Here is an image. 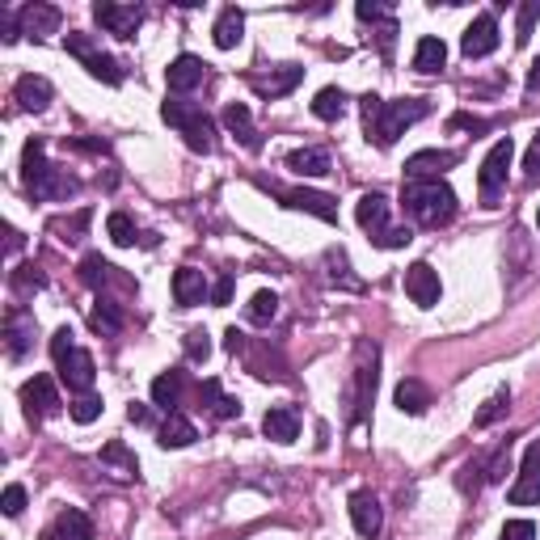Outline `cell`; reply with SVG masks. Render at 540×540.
<instances>
[{
	"instance_id": "obj_5",
	"label": "cell",
	"mask_w": 540,
	"mask_h": 540,
	"mask_svg": "<svg viewBox=\"0 0 540 540\" xmlns=\"http://www.w3.org/2000/svg\"><path fill=\"white\" fill-rule=\"evenodd\" d=\"M63 47H68V55H76V60L85 63L89 76H98V81H106V85H123V68H119L106 51L93 47L85 34H68L63 38Z\"/></svg>"
},
{
	"instance_id": "obj_46",
	"label": "cell",
	"mask_w": 540,
	"mask_h": 540,
	"mask_svg": "<svg viewBox=\"0 0 540 540\" xmlns=\"http://www.w3.org/2000/svg\"><path fill=\"white\" fill-rule=\"evenodd\" d=\"M410 241H414V233H410V228H384V233L376 236V246H381V249H405Z\"/></svg>"
},
{
	"instance_id": "obj_50",
	"label": "cell",
	"mask_w": 540,
	"mask_h": 540,
	"mask_svg": "<svg viewBox=\"0 0 540 540\" xmlns=\"http://www.w3.org/2000/svg\"><path fill=\"white\" fill-rule=\"evenodd\" d=\"M524 169H528V178H532V182H540V135H536V140H532L528 157H524Z\"/></svg>"
},
{
	"instance_id": "obj_40",
	"label": "cell",
	"mask_w": 540,
	"mask_h": 540,
	"mask_svg": "<svg viewBox=\"0 0 540 540\" xmlns=\"http://www.w3.org/2000/svg\"><path fill=\"white\" fill-rule=\"evenodd\" d=\"M0 511H5L9 519L22 516V511H25V486H17V481L5 486V494H0Z\"/></svg>"
},
{
	"instance_id": "obj_30",
	"label": "cell",
	"mask_w": 540,
	"mask_h": 540,
	"mask_svg": "<svg viewBox=\"0 0 540 540\" xmlns=\"http://www.w3.org/2000/svg\"><path fill=\"white\" fill-rule=\"evenodd\" d=\"M427 405H430V393H427V384L422 381L410 376V381L397 384V410H401V414H422Z\"/></svg>"
},
{
	"instance_id": "obj_39",
	"label": "cell",
	"mask_w": 540,
	"mask_h": 540,
	"mask_svg": "<svg viewBox=\"0 0 540 540\" xmlns=\"http://www.w3.org/2000/svg\"><path fill=\"white\" fill-rule=\"evenodd\" d=\"M540 22V0H528V5H519V22H516V43L524 47L532 38V30H536Z\"/></svg>"
},
{
	"instance_id": "obj_49",
	"label": "cell",
	"mask_w": 540,
	"mask_h": 540,
	"mask_svg": "<svg viewBox=\"0 0 540 540\" xmlns=\"http://www.w3.org/2000/svg\"><path fill=\"white\" fill-rule=\"evenodd\" d=\"M220 381H203L198 384V401H203V410H216V401H220Z\"/></svg>"
},
{
	"instance_id": "obj_45",
	"label": "cell",
	"mask_w": 540,
	"mask_h": 540,
	"mask_svg": "<svg viewBox=\"0 0 540 540\" xmlns=\"http://www.w3.org/2000/svg\"><path fill=\"white\" fill-rule=\"evenodd\" d=\"M72 338H76L72 325H63V330H55V338H51V355H55V363H60L63 355H72V351H76Z\"/></svg>"
},
{
	"instance_id": "obj_51",
	"label": "cell",
	"mask_w": 540,
	"mask_h": 540,
	"mask_svg": "<svg viewBox=\"0 0 540 540\" xmlns=\"http://www.w3.org/2000/svg\"><path fill=\"white\" fill-rule=\"evenodd\" d=\"M127 418H131L135 427H148V418H152V414H148V405H131V410H127Z\"/></svg>"
},
{
	"instance_id": "obj_23",
	"label": "cell",
	"mask_w": 540,
	"mask_h": 540,
	"mask_svg": "<svg viewBox=\"0 0 540 540\" xmlns=\"http://www.w3.org/2000/svg\"><path fill=\"white\" fill-rule=\"evenodd\" d=\"M51 93H55V89H51V81L47 76H34V72H25L22 81H17V101H22V111H47L51 106Z\"/></svg>"
},
{
	"instance_id": "obj_48",
	"label": "cell",
	"mask_w": 540,
	"mask_h": 540,
	"mask_svg": "<svg viewBox=\"0 0 540 540\" xmlns=\"http://www.w3.org/2000/svg\"><path fill=\"white\" fill-rule=\"evenodd\" d=\"M355 13H359V22H393V17H389V9H384V5H368V0H359L355 5Z\"/></svg>"
},
{
	"instance_id": "obj_13",
	"label": "cell",
	"mask_w": 540,
	"mask_h": 540,
	"mask_svg": "<svg viewBox=\"0 0 540 540\" xmlns=\"http://www.w3.org/2000/svg\"><path fill=\"white\" fill-rule=\"evenodd\" d=\"M93 376H98V371H93V355H89V351H72V355L60 359V381L68 384L76 397L93 389Z\"/></svg>"
},
{
	"instance_id": "obj_1",
	"label": "cell",
	"mask_w": 540,
	"mask_h": 540,
	"mask_svg": "<svg viewBox=\"0 0 540 540\" xmlns=\"http://www.w3.org/2000/svg\"><path fill=\"white\" fill-rule=\"evenodd\" d=\"M427 101L422 98H397V101H381L376 93L363 98V127H368V140L376 148H393L397 135L405 127H414L418 119H427Z\"/></svg>"
},
{
	"instance_id": "obj_4",
	"label": "cell",
	"mask_w": 540,
	"mask_h": 540,
	"mask_svg": "<svg viewBox=\"0 0 540 540\" xmlns=\"http://www.w3.org/2000/svg\"><path fill=\"white\" fill-rule=\"evenodd\" d=\"M160 119L186 135V148H190V152H211V148H216V127H211L207 114L198 111V106H190V101H165V106H160Z\"/></svg>"
},
{
	"instance_id": "obj_19",
	"label": "cell",
	"mask_w": 540,
	"mask_h": 540,
	"mask_svg": "<svg viewBox=\"0 0 540 540\" xmlns=\"http://www.w3.org/2000/svg\"><path fill=\"white\" fill-rule=\"evenodd\" d=\"M283 203L287 207H295V211H308V216H317V220H325V224H333L338 220V207H333V198L330 195H321V190H287L283 195Z\"/></svg>"
},
{
	"instance_id": "obj_28",
	"label": "cell",
	"mask_w": 540,
	"mask_h": 540,
	"mask_svg": "<svg viewBox=\"0 0 540 540\" xmlns=\"http://www.w3.org/2000/svg\"><path fill=\"white\" fill-rule=\"evenodd\" d=\"M195 439H198V430H195L190 418H182V414L165 418V427H160V448H190Z\"/></svg>"
},
{
	"instance_id": "obj_21",
	"label": "cell",
	"mask_w": 540,
	"mask_h": 540,
	"mask_svg": "<svg viewBox=\"0 0 540 540\" xmlns=\"http://www.w3.org/2000/svg\"><path fill=\"white\" fill-rule=\"evenodd\" d=\"M351 524H355L359 536H376V532H381V524H384L381 503H376L368 490L351 494Z\"/></svg>"
},
{
	"instance_id": "obj_36",
	"label": "cell",
	"mask_w": 540,
	"mask_h": 540,
	"mask_svg": "<svg viewBox=\"0 0 540 540\" xmlns=\"http://www.w3.org/2000/svg\"><path fill=\"white\" fill-rule=\"evenodd\" d=\"M106 233H111V241L114 246H135V224H131V216H123V211H114L111 220H106Z\"/></svg>"
},
{
	"instance_id": "obj_6",
	"label": "cell",
	"mask_w": 540,
	"mask_h": 540,
	"mask_svg": "<svg viewBox=\"0 0 540 540\" xmlns=\"http://www.w3.org/2000/svg\"><path fill=\"white\" fill-rule=\"evenodd\" d=\"M511 160H516V140H511V135H503V140H498V144L490 148V157L481 160V173H477L481 198H486V203H494V195L503 190L506 169H511Z\"/></svg>"
},
{
	"instance_id": "obj_44",
	"label": "cell",
	"mask_w": 540,
	"mask_h": 540,
	"mask_svg": "<svg viewBox=\"0 0 540 540\" xmlns=\"http://www.w3.org/2000/svg\"><path fill=\"white\" fill-rule=\"evenodd\" d=\"M43 283H47V279H43V275H38L34 266H22V270H17V275H13V287H17V292H22V295L38 292Z\"/></svg>"
},
{
	"instance_id": "obj_42",
	"label": "cell",
	"mask_w": 540,
	"mask_h": 540,
	"mask_svg": "<svg viewBox=\"0 0 540 540\" xmlns=\"http://www.w3.org/2000/svg\"><path fill=\"white\" fill-rule=\"evenodd\" d=\"M211 355V342L203 330H190L186 333V359H195V363H203V359Z\"/></svg>"
},
{
	"instance_id": "obj_12",
	"label": "cell",
	"mask_w": 540,
	"mask_h": 540,
	"mask_svg": "<svg viewBox=\"0 0 540 540\" xmlns=\"http://www.w3.org/2000/svg\"><path fill=\"white\" fill-rule=\"evenodd\" d=\"M456 165V152H439V148H427V152H414L405 160V178L410 182H439L443 169Z\"/></svg>"
},
{
	"instance_id": "obj_15",
	"label": "cell",
	"mask_w": 540,
	"mask_h": 540,
	"mask_svg": "<svg viewBox=\"0 0 540 540\" xmlns=\"http://www.w3.org/2000/svg\"><path fill=\"white\" fill-rule=\"evenodd\" d=\"M203 76H207V63L198 60V55H178V60L165 68V81H169L173 93H190V89L203 85Z\"/></svg>"
},
{
	"instance_id": "obj_52",
	"label": "cell",
	"mask_w": 540,
	"mask_h": 540,
	"mask_svg": "<svg viewBox=\"0 0 540 540\" xmlns=\"http://www.w3.org/2000/svg\"><path fill=\"white\" fill-rule=\"evenodd\" d=\"M241 346H246V333H241V330H228V351H233V355H236Z\"/></svg>"
},
{
	"instance_id": "obj_11",
	"label": "cell",
	"mask_w": 540,
	"mask_h": 540,
	"mask_svg": "<svg viewBox=\"0 0 540 540\" xmlns=\"http://www.w3.org/2000/svg\"><path fill=\"white\" fill-rule=\"evenodd\" d=\"M460 51H465L468 60H481V55L498 51V22H494L490 13L473 17V25H468L465 38H460Z\"/></svg>"
},
{
	"instance_id": "obj_3",
	"label": "cell",
	"mask_w": 540,
	"mask_h": 540,
	"mask_svg": "<svg viewBox=\"0 0 540 540\" xmlns=\"http://www.w3.org/2000/svg\"><path fill=\"white\" fill-rule=\"evenodd\" d=\"M401 203L422 228H443L456 216V195L443 182H410L401 190Z\"/></svg>"
},
{
	"instance_id": "obj_18",
	"label": "cell",
	"mask_w": 540,
	"mask_h": 540,
	"mask_svg": "<svg viewBox=\"0 0 540 540\" xmlns=\"http://www.w3.org/2000/svg\"><path fill=\"white\" fill-rule=\"evenodd\" d=\"M355 220H359V228H363L371 241H376V236L389 228V198L376 195V190H371V195H363V198H359V207H355Z\"/></svg>"
},
{
	"instance_id": "obj_53",
	"label": "cell",
	"mask_w": 540,
	"mask_h": 540,
	"mask_svg": "<svg viewBox=\"0 0 540 540\" xmlns=\"http://www.w3.org/2000/svg\"><path fill=\"white\" fill-rule=\"evenodd\" d=\"M536 72H540V60H536Z\"/></svg>"
},
{
	"instance_id": "obj_37",
	"label": "cell",
	"mask_w": 540,
	"mask_h": 540,
	"mask_svg": "<svg viewBox=\"0 0 540 540\" xmlns=\"http://www.w3.org/2000/svg\"><path fill=\"white\" fill-rule=\"evenodd\" d=\"M93 330H98V333H119V330H123L119 308L106 304V300H98V304H93Z\"/></svg>"
},
{
	"instance_id": "obj_43",
	"label": "cell",
	"mask_w": 540,
	"mask_h": 540,
	"mask_svg": "<svg viewBox=\"0 0 540 540\" xmlns=\"http://www.w3.org/2000/svg\"><path fill=\"white\" fill-rule=\"evenodd\" d=\"M101 460H106V465H123L127 473H135V456L127 452L123 443H106V448H101Z\"/></svg>"
},
{
	"instance_id": "obj_24",
	"label": "cell",
	"mask_w": 540,
	"mask_h": 540,
	"mask_svg": "<svg viewBox=\"0 0 540 540\" xmlns=\"http://www.w3.org/2000/svg\"><path fill=\"white\" fill-rule=\"evenodd\" d=\"M241 34H246V13L236 9V5H228V9L216 17L211 38H216V47H220V51H233L236 43H241Z\"/></svg>"
},
{
	"instance_id": "obj_22",
	"label": "cell",
	"mask_w": 540,
	"mask_h": 540,
	"mask_svg": "<svg viewBox=\"0 0 540 540\" xmlns=\"http://www.w3.org/2000/svg\"><path fill=\"white\" fill-rule=\"evenodd\" d=\"M43 540H93V524L85 511H60V519L43 532Z\"/></svg>"
},
{
	"instance_id": "obj_10",
	"label": "cell",
	"mask_w": 540,
	"mask_h": 540,
	"mask_svg": "<svg viewBox=\"0 0 540 540\" xmlns=\"http://www.w3.org/2000/svg\"><path fill=\"white\" fill-rule=\"evenodd\" d=\"M405 295H410L418 308H435L439 304V275H435L427 262H414V266L405 270Z\"/></svg>"
},
{
	"instance_id": "obj_27",
	"label": "cell",
	"mask_w": 540,
	"mask_h": 540,
	"mask_svg": "<svg viewBox=\"0 0 540 540\" xmlns=\"http://www.w3.org/2000/svg\"><path fill=\"white\" fill-rule=\"evenodd\" d=\"M224 127H228V131H233L246 148H258V144H262L258 131H254V119H249V106H246V101H233V106L224 111Z\"/></svg>"
},
{
	"instance_id": "obj_17",
	"label": "cell",
	"mask_w": 540,
	"mask_h": 540,
	"mask_svg": "<svg viewBox=\"0 0 540 540\" xmlns=\"http://www.w3.org/2000/svg\"><path fill=\"white\" fill-rule=\"evenodd\" d=\"M211 295V287H207V279H203V270H195V266H182L178 275H173V300L182 308H195V304H203Z\"/></svg>"
},
{
	"instance_id": "obj_54",
	"label": "cell",
	"mask_w": 540,
	"mask_h": 540,
	"mask_svg": "<svg viewBox=\"0 0 540 540\" xmlns=\"http://www.w3.org/2000/svg\"><path fill=\"white\" fill-rule=\"evenodd\" d=\"M536 224H540V211H536Z\"/></svg>"
},
{
	"instance_id": "obj_34",
	"label": "cell",
	"mask_w": 540,
	"mask_h": 540,
	"mask_svg": "<svg viewBox=\"0 0 540 540\" xmlns=\"http://www.w3.org/2000/svg\"><path fill=\"white\" fill-rule=\"evenodd\" d=\"M68 414H72V422H81V427L98 422L101 418V397L98 393H81L72 405H68Z\"/></svg>"
},
{
	"instance_id": "obj_29",
	"label": "cell",
	"mask_w": 540,
	"mask_h": 540,
	"mask_svg": "<svg viewBox=\"0 0 540 540\" xmlns=\"http://www.w3.org/2000/svg\"><path fill=\"white\" fill-rule=\"evenodd\" d=\"M300 81H304V68L283 63V72H275L270 81H254V89H258V93H266V98H283V93H292Z\"/></svg>"
},
{
	"instance_id": "obj_26",
	"label": "cell",
	"mask_w": 540,
	"mask_h": 540,
	"mask_svg": "<svg viewBox=\"0 0 540 540\" xmlns=\"http://www.w3.org/2000/svg\"><path fill=\"white\" fill-rule=\"evenodd\" d=\"M443 60H448V47H443V38H435V34L418 38V47H414V72H422V76L439 72Z\"/></svg>"
},
{
	"instance_id": "obj_47",
	"label": "cell",
	"mask_w": 540,
	"mask_h": 540,
	"mask_svg": "<svg viewBox=\"0 0 540 540\" xmlns=\"http://www.w3.org/2000/svg\"><path fill=\"white\" fill-rule=\"evenodd\" d=\"M233 287H236V275L233 270H228V275H220V279H216V287H211V304H228V300H233Z\"/></svg>"
},
{
	"instance_id": "obj_25",
	"label": "cell",
	"mask_w": 540,
	"mask_h": 540,
	"mask_svg": "<svg viewBox=\"0 0 540 540\" xmlns=\"http://www.w3.org/2000/svg\"><path fill=\"white\" fill-rule=\"evenodd\" d=\"M287 169H295L300 178H325L333 165L325 148H295L292 157H287Z\"/></svg>"
},
{
	"instance_id": "obj_31",
	"label": "cell",
	"mask_w": 540,
	"mask_h": 540,
	"mask_svg": "<svg viewBox=\"0 0 540 540\" xmlns=\"http://www.w3.org/2000/svg\"><path fill=\"white\" fill-rule=\"evenodd\" d=\"M178 397H182V371H160L157 381H152V401H157L160 410H169V414H173Z\"/></svg>"
},
{
	"instance_id": "obj_20",
	"label": "cell",
	"mask_w": 540,
	"mask_h": 540,
	"mask_svg": "<svg viewBox=\"0 0 540 540\" xmlns=\"http://www.w3.org/2000/svg\"><path fill=\"white\" fill-rule=\"evenodd\" d=\"M17 22H22V34L47 38V34H55V30H60L63 17H60V9H55V5H25Z\"/></svg>"
},
{
	"instance_id": "obj_32",
	"label": "cell",
	"mask_w": 540,
	"mask_h": 540,
	"mask_svg": "<svg viewBox=\"0 0 540 540\" xmlns=\"http://www.w3.org/2000/svg\"><path fill=\"white\" fill-rule=\"evenodd\" d=\"M313 114H317V119H325V123H333V119H342L346 114V93L342 89H321L317 98H313Z\"/></svg>"
},
{
	"instance_id": "obj_16",
	"label": "cell",
	"mask_w": 540,
	"mask_h": 540,
	"mask_svg": "<svg viewBox=\"0 0 540 540\" xmlns=\"http://www.w3.org/2000/svg\"><path fill=\"white\" fill-rule=\"evenodd\" d=\"M262 430L275 443H295V435H300V410L295 405H270L266 418H262Z\"/></svg>"
},
{
	"instance_id": "obj_33",
	"label": "cell",
	"mask_w": 540,
	"mask_h": 540,
	"mask_svg": "<svg viewBox=\"0 0 540 540\" xmlns=\"http://www.w3.org/2000/svg\"><path fill=\"white\" fill-rule=\"evenodd\" d=\"M275 313H279V295H275V292H258L254 300H249V308H246V317L254 321V325H270Z\"/></svg>"
},
{
	"instance_id": "obj_35",
	"label": "cell",
	"mask_w": 540,
	"mask_h": 540,
	"mask_svg": "<svg viewBox=\"0 0 540 540\" xmlns=\"http://www.w3.org/2000/svg\"><path fill=\"white\" fill-rule=\"evenodd\" d=\"M111 262L101 258V254H89L85 262H81V283H89V287H101V283L111 279Z\"/></svg>"
},
{
	"instance_id": "obj_41",
	"label": "cell",
	"mask_w": 540,
	"mask_h": 540,
	"mask_svg": "<svg viewBox=\"0 0 540 540\" xmlns=\"http://www.w3.org/2000/svg\"><path fill=\"white\" fill-rule=\"evenodd\" d=\"M498 540H536V524L532 519H506Z\"/></svg>"
},
{
	"instance_id": "obj_2",
	"label": "cell",
	"mask_w": 540,
	"mask_h": 540,
	"mask_svg": "<svg viewBox=\"0 0 540 540\" xmlns=\"http://www.w3.org/2000/svg\"><path fill=\"white\" fill-rule=\"evenodd\" d=\"M22 178H25V190H30V198H43V203L76 195V178H68L63 169H55V165H47V160H43V140H30V144H25V152H22Z\"/></svg>"
},
{
	"instance_id": "obj_9",
	"label": "cell",
	"mask_w": 540,
	"mask_h": 540,
	"mask_svg": "<svg viewBox=\"0 0 540 540\" xmlns=\"http://www.w3.org/2000/svg\"><path fill=\"white\" fill-rule=\"evenodd\" d=\"M516 506H536L540 503V439L528 443V452H524V468H519V481L511 486L506 494Z\"/></svg>"
},
{
	"instance_id": "obj_38",
	"label": "cell",
	"mask_w": 540,
	"mask_h": 540,
	"mask_svg": "<svg viewBox=\"0 0 540 540\" xmlns=\"http://www.w3.org/2000/svg\"><path fill=\"white\" fill-rule=\"evenodd\" d=\"M506 405H511V393H506V389H498V393H494L490 401L477 410V418H473V422H477V427H490V422H498V418L506 414Z\"/></svg>"
},
{
	"instance_id": "obj_14",
	"label": "cell",
	"mask_w": 540,
	"mask_h": 540,
	"mask_svg": "<svg viewBox=\"0 0 540 540\" xmlns=\"http://www.w3.org/2000/svg\"><path fill=\"white\" fill-rule=\"evenodd\" d=\"M5 338H9V359H22L34 346V313L22 304L13 308L9 321H5Z\"/></svg>"
},
{
	"instance_id": "obj_7",
	"label": "cell",
	"mask_w": 540,
	"mask_h": 540,
	"mask_svg": "<svg viewBox=\"0 0 540 540\" xmlns=\"http://www.w3.org/2000/svg\"><path fill=\"white\" fill-rule=\"evenodd\" d=\"M93 17H98V25H106L119 38H135V30L144 25V9L140 5H114V0H98Z\"/></svg>"
},
{
	"instance_id": "obj_8",
	"label": "cell",
	"mask_w": 540,
	"mask_h": 540,
	"mask_svg": "<svg viewBox=\"0 0 540 540\" xmlns=\"http://www.w3.org/2000/svg\"><path fill=\"white\" fill-rule=\"evenodd\" d=\"M22 405H25V418L30 422H43L60 410V393H55V381L51 376H34V381L22 384Z\"/></svg>"
}]
</instances>
